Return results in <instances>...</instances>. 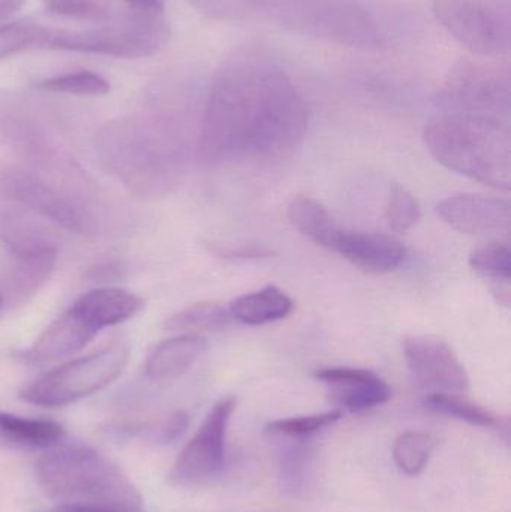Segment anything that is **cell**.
Instances as JSON below:
<instances>
[{"label": "cell", "instance_id": "cell-29", "mask_svg": "<svg viewBox=\"0 0 511 512\" xmlns=\"http://www.w3.org/2000/svg\"><path fill=\"white\" fill-rule=\"evenodd\" d=\"M474 271L486 279L509 283L511 277V251L506 243L491 242L474 249L470 255Z\"/></svg>", "mask_w": 511, "mask_h": 512}, {"label": "cell", "instance_id": "cell-32", "mask_svg": "<svg viewBox=\"0 0 511 512\" xmlns=\"http://www.w3.org/2000/svg\"><path fill=\"white\" fill-rule=\"evenodd\" d=\"M189 424V417L186 412L177 411L156 423L150 424L146 430H143L144 435L150 441L158 442V444H168L173 442L174 439L179 438Z\"/></svg>", "mask_w": 511, "mask_h": 512}, {"label": "cell", "instance_id": "cell-37", "mask_svg": "<svg viewBox=\"0 0 511 512\" xmlns=\"http://www.w3.org/2000/svg\"><path fill=\"white\" fill-rule=\"evenodd\" d=\"M24 0H0V21L8 20L23 6Z\"/></svg>", "mask_w": 511, "mask_h": 512}, {"label": "cell", "instance_id": "cell-14", "mask_svg": "<svg viewBox=\"0 0 511 512\" xmlns=\"http://www.w3.org/2000/svg\"><path fill=\"white\" fill-rule=\"evenodd\" d=\"M438 218L453 230L474 236L509 234L511 206L504 198L480 194H456L437 206Z\"/></svg>", "mask_w": 511, "mask_h": 512}, {"label": "cell", "instance_id": "cell-7", "mask_svg": "<svg viewBox=\"0 0 511 512\" xmlns=\"http://www.w3.org/2000/svg\"><path fill=\"white\" fill-rule=\"evenodd\" d=\"M438 111L509 120V72L482 60L459 59L435 93Z\"/></svg>", "mask_w": 511, "mask_h": 512}, {"label": "cell", "instance_id": "cell-35", "mask_svg": "<svg viewBox=\"0 0 511 512\" xmlns=\"http://www.w3.org/2000/svg\"><path fill=\"white\" fill-rule=\"evenodd\" d=\"M123 268L120 265L114 264V262H108V264L98 265V267L92 268L89 273V277L95 282H107V280H116L122 276Z\"/></svg>", "mask_w": 511, "mask_h": 512}, {"label": "cell", "instance_id": "cell-27", "mask_svg": "<svg viewBox=\"0 0 511 512\" xmlns=\"http://www.w3.org/2000/svg\"><path fill=\"white\" fill-rule=\"evenodd\" d=\"M35 87L42 92L75 96H105L110 92V83L102 75L92 71L69 72V74L45 78L38 81Z\"/></svg>", "mask_w": 511, "mask_h": 512}, {"label": "cell", "instance_id": "cell-2", "mask_svg": "<svg viewBox=\"0 0 511 512\" xmlns=\"http://www.w3.org/2000/svg\"><path fill=\"white\" fill-rule=\"evenodd\" d=\"M423 140L435 161L483 185L509 192L511 141L509 120L438 111L426 123Z\"/></svg>", "mask_w": 511, "mask_h": 512}, {"label": "cell", "instance_id": "cell-10", "mask_svg": "<svg viewBox=\"0 0 511 512\" xmlns=\"http://www.w3.org/2000/svg\"><path fill=\"white\" fill-rule=\"evenodd\" d=\"M0 189L6 197L65 230L77 234L93 231L92 215L80 201L30 171H5L0 176Z\"/></svg>", "mask_w": 511, "mask_h": 512}, {"label": "cell", "instance_id": "cell-4", "mask_svg": "<svg viewBox=\"0 0 511 512\" xmlns=\"http://www.w3.org/2000/svg\"><path fill=\"white\" fill-rule=\"evenodd\" d=\"M36 481L57 504H141L140 493L108 457L86 445L53 448L36 463Z\"/></svg>", "mask_w": 511, "mask_h": 512}, {"label": "cell", "instance_id": "cell-13", "mask_svg": "<svg viewBox=\"0 0 511 512\" xmlns=\"http://www.w3.org/2000/svg\"><path fill=\"white\" fill-rule=\"evenodd\" d=\"M0 144L36 164H50L56 155L44 123L12 93L0 92Z\"/></svg>", "mask_w": 511, "mask_h": 512}, {"label": "cell", "instance_id": "cell-26", "mask_svg": "<svg viewBox=\"0 0 511 512\" xmlns=\"http://www.w3.org/2000/svg\"><path fill=\"white\" fill-rule=\"evenodd\" d=\"M230 312L221 304L201 301L174 313L165 321V328L173 331L219 330L230 324Z\"/></svg>", "mask_w": 511, "mask_h": 512}, {"label": "cell", "instance_id": "cell-12", "mask_svg": "<svg viewBox=\"0 0 511 512\" xmlns=\"http://www.w3.org/2000/svg\"><path fill=\"white\" fill-rule=\"evenodd\" d=\"M2 239L11 248L12 264L6 279L9 300L23 301L35 294L53 273L57 249L53 243L23 228H6Z\"/></svg>", "mask_w": 511, "mask_h": 512}, {"label": "cell", "instance_id": "cell-21", "mask_svg": "<svg viewBox=\"0 0 511 512\" xmlns=\"http://www.w3.org/2000/svg\"><path fill=\"white\" fill-rule=\"evenodd\" d=\"M288 219L303 236L321 248L332 251L339 228L320 201L311 197H296L287 210Z\"/></svg>", "mask_w": 511, "mask_h": 512}, {"label": "cell", "instance_id": "cell-25", "mask_svg": "<svg viewBox=\"0 0 511 512\" xmlns=\"http://www.w3.org/2000/svg\"><path fill=\"white\" fill-rule=\"evenodd\" d=\"M50 27L33 21H15L0 26V60L8 59L23 51L47 48Z\"/></svg>", "mask_w": 511, "mask_h": 512}, {"label": "cell", "instance_id": "cell-15", "mask_svg": "<svg viewBox=\"0 0 511 512\" xmlns=\"http://www.w3.org/2000/svg\"><path fill=\"white\" fill-rule=\"evenodd\" d=\"M314 378L326 385L333 402L350 412H363L389 402L392 388L380 376L354 367H326Z\"/></svg>", "mask_w": 511, "mask_h": 512}, {"label": "cell", "instance_id": "cell-5", "mask_svg": "<svg viewBox=\"0 0 511 512\" xmlns=\"http://www.w3.org/2000/svg\"><path fill=\"white\" fill-rule=\"evenodd\" d=\"M170 38L164 12L135 11L86 30H51L47 50L144 59L158 53Z\"/></svg>", "mask_w": 511, "mask_h": 512}, {"label": "cell", "instance_id": "cell-33", "mask_svg": "<svg viewBox=\"0 0 511 512\" xmlns=\"http://www.w3.org/2000/svg\"><path fill=\"white\" fill-rule=\"evenodd\" d=\"M42 512H146L143 505L126 504H57Z\"/></svg>", "mask_w": 511, "mask_h": 512}, {"label": "cell", "instance_id": "cell-3", "mask_svg": "<svg viewBox=\"0 0 511 512\" xmlns=\"http://www.w3.org/2000/svg\"><path fill=\"white\" fill-rule=\"evenodd\" d=\"M102 164L129 191L156 195L173 183L177 153L162 126L150 119L108 123L98 138Z\"/></svg>", "mask_w": 511, "mask_h": 512}, {"label": "cell", "instance_id": "cell-19", "mask_svg": "<svg viewBox=\"0 0 511 512\" xmlns=\"http://www.w3.org/2000/svg\"><path fill=\"white\" fill-rule=\"evenodd\" d=\"M206 348V339L198 334H183L164 340L150 352L144 372L152 379L176 378L191 369Z\"/></svg>", "mask_w": 511, "mask_h": 512}, {"label": "cell", "instance_id": "cell-18", "mask_svg": "<svg viewBox=\"0 0 511 512\" xmlns=\"http://www.w3.org/2000/svg\"><path fill=\"white\" fill-rule=\"evenodd\" d=\"M143 298L122 288H98L86 292L72 304L96 331L122 324L143 309Z\"/></svg>", "mask_w": 511, "mask_h": 512}, {"label": "cell", "instance_id": "cell-31", "mask_svg": "<svg viewBox=\"0 0 511 512\" xmlns=\"http://www.w3.org/2000/svg\"><path fill=\"white\" fill-rule=\"evenodd\" d=\"M48 11L77 20H101L111 9V0H44Z\"/></svg>", "mask_w": 511, "mask_h": 512}, {"label": "cell", "instance_id": "cell-28", "mask_svg": "<svg viewBox=\"0 0 511 512\" xmlns=\"http://www.w3.org/2000/svg\"><path fill=\"white\" fill-rule=\"evenodd\" d=\"M342 412L329 411L324 414L308 415V417L287 418L276 420L264 427V433L269 438L306 439L323 432L327 427L338 423Z\"/></svg>", "mask_w": 511, "mask_h": 512}, {"label": "cell", "instance_id": "cell-38", "mask_svg": "<svg viewBox=\"0 0 511 512\" xmlns=\"http://www.w3.org/2000/svg\"><path fill=\"white\" fill-rule=\"evenodd\" d=\"M2 301H3L2 298H0V306H2Z\"/></svg>", "mask_w": 511, "mask_h": 512}, {"label": "cell", "instance_id": "cell-1", "mask_svg": "<svg viewBox=\"0 0 511 512\" xmlns=\"http://www.w3.org/2000/svg\"><path fill=\"white\" fill-rule=\"evenodd\" d=\"M308 125V105L284 68L264 51L242 48L213 78L198 158L207 165L288 158Z\"/></svg>", "mask_w": 511, "mask_h": 512}, {"label": "cell", "instance_id": "cell-11", "mask_svg": "<svg viewBox=\"0 0 511 512\" xmlns=\"http://www.w3.org/2000/svg\"><path fill=\"white\" fill-rule=\"evenodd\" d=\"M402 348L417 387L446 394H462L470 390V376L446 340L435 336H411L404 340Z\"/></svg>", "mask_w": 511, "mask_h": 512}, {"label": "cell", "instance_id": "cell-20", "mask_svg": "<svg viewBox=\"0 0 511 512\" xmlns=\"http://www.w3.org/2000/svg\"><path fill=\"white\" fill-rule=\"evenodd\" d=\"M230 315L245 325H266L287 318L293 312V300L276 286L240 295L231 303Z\"/></svg>", "mask_w": 511, "mask_h": 512}, {"label": "cell", "instance_id": "cell-24", "mask_svg": "<svg viewBox=\"0 0 511 512\" xmlns=\"http://www.w3.org/2000/svg\"><path fill=\"white\" fill-rule=\"evenodd\" d=\"M435 445L437 441L429 433H402L393 445V460L404 474L417 477L428 465Z\"/></svg>", "mask_w": 511, "mask_h": 512}, {"label": "cell", "instance_id": "cell-22", "mask_svg": "<svg viewBox=\"0 0 511 512\" xmlns=\"http://www.w3.org/2000/svg\"><path fill=\"white\" fill-rule=\"evenodd\" d=\"M0 438L21 447L51 448L63 438V427L56 421L0 412Z\"/></svg>", "mask_w": 511, "mask_h": 512}, {"label": "cell", "instance_id": "cell-36", "mask_svg": "<svg viewBox=\"0 0 511 512\" xmlns=\"http://www.w3.org/2000/svg\"><path fill=\"white\" fill-rule=\"evenodd\" d=\"M135 11L164 12L165 0H125Z\"/></svg>", "mask_w": 511, "mask_h": 512}, {"label": "cell", "instance_id": "cell-9", "mask_svg": "<svg viewBox=\"0 0 511 512\" xmlns=\"http://www.w3.org/2000/svg\"><path fill=\"white\" fill-rule=\"evenodd\" d=\"M431 8L438 23L476 56L497 57L509 50L506 21L477 0H432Z\"/></svg>", "mask_w": 511, "mask_h": 512}, {"label": "cell", "instance_id": "cell-16", "mask_svg": "<svg viewBox=\"0 0 511 512\" xmlns=\"http://www.w3.org/2000/svg\"><path fill=\"white\" fill-rule=\"evenodd\" d=\"M371 273L396 270L404 262L407 249L399 240L386 234L339 230L332 251Z\"/></svg>", "mask_w": 511, "mask_h": 512}, {"label": "cell", "instance_id": "cell-23", "mask_svg": "<svg viewBox=\"0 0 511 512\" xmlns=\"http://www.w3.org/2000/svg\"><path fill=\"white\" fill-rule=\"evenodd\" d=\"M423 406L435 414L447 415L473 426L491 427L498 421L489 409L459 394L431 393L423 400Z\"/></svg>", "mask_w": 511, "mask_h": 512}, {"label": "cell", "instance_id": "cell-8", "mask_svg": "<svg viewBox=\"0 0 511 512\" xmlns=\"http://www.w3.org/2000/svg\"><path fill=\"white\" fill-rule=\"evenodd\" d=\"M236 399L219 400L194 438L183 448L170 472V481L176 486L192 487L218 477L225 466L228 424L236 409Z\"/></svg>", "mask_w": 511, "mask_h": 512}, {"label": "cell", "instance_id": "cell-34", "mask_svg": "<svg viewBox=\"0 0 511 512\" xmlns=\"http://www.w3.org/2000/svg\"><path fill=\"white\" fill-rule=\"evenodd\" d=\"M210 251L218 255L219 258L225 259H257L267 258V256L272 255L269 249L254 245L239 246V248H234V246L213 245Z\"/></svg>", "mask_w": 511, "mask_h": 512}, {"label": "cell", "instance_id": "cell-30", "mask_svg": "<svg viewBox=\"0 0 511 512\" xmlns=\"http://www.w3.org/2000/svg\"><path fill=\"white\" fill-rule=\"evenodd\" d=\"M422 218L416 197L405 186L395 183L390 191L386 221L396 233H407Z\"/></svg>", "mask_w": 511, "mask_h": 512}, {"label": "cell", "instance_id": "cell-17", "mask_svg": "<svg viewBox=\"0 0 511 512\" xmlns=\"http://www.w3.org/2000/svg\"><path fill=\"white\" fill-rule=\"evenodd\" d=\"M77 310L69 307L33 343L24 358L32 363H53L81 351L98 334Z\"/></svg>", "mask_w": 511, "mask_h": 512}, {"label": "cell", "instance_id": "cell-6", "mask_svg": "<svg viewBox=\"0 0 511 512\" xmlns=\"http://www.w3.org/2000/svg\"><path fill=\"white\" fill-rule=\"evenodd\" d=\"M128 358V346L114 343L101 351L54 367L23 388L20 397L24 402L42 408L69 405L116 381L125 369Z\"/></svg>", "mask_w": 511, "mask_h": 512}]
</instances>
